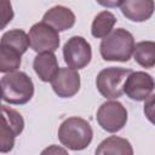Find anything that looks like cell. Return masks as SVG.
<instances>
[{
	"label": "cell",
	"instance_id": "1",
	"mask_svg": "<svg viewBox=\"0 0 155 155\" xmlns=\"http://www.w3.org/2000/svg\"><path fill=\"white\" fill-rule=\"evenodd\" d=\"M93 138V130L87 120L79 116L65 119L58 128V139L65 148L80 151L86 149Z\"/></svg>",
	"mask_w": 155,
	"mask_h": 155
},
{
	"label": "cell",
	"instance_id": "2",
	"mask_svg": "<svg viewBox=\"0 0 155 155\" xmlns=\"http://www.w3.org/2000/svg\"><path fill=\"white\" fill-rule=\"evenodd\" d=\"M134 44V38L128 30L116 28L102 39L99 52L104 61L127 62L132 57Z\"/></svg>",
	"mask_w": 155,
	"mask_h": 155
},
{
	"label": "cell",
	"instance_id": "21",
	"mask_svg": "<svg viewBox=\"0 0 155 155\" xmlns=\"http://www.w3.org/2000/svg\"><path fill=\"white\" fill-rule=\"evenodd\" d=\"M1 99H2V92H1V87H0V102H1Z\"/></svg>",
	"mask_w": 155,
	"mask_h": 155
},
{
	"label": "cell",
	"instance_id": "17",
	"mask_svg": "<svg viewBox=\"0 0 155 155\" xmlns=\"http://www.w3.org/2000/svg\"><path fill=\"white\" fill-rule=\"evenodd\" d=\"M134 61L143 68H153L155 65V42L150 40L139 41L134 44L133 48Z\"/></svg>",
	"mask_w": 155,
	"mask_h": 155
},
{
	"label": "cell",
	"instance_id": "6",
	"mask_svg": "<svg viewBox=\"0 0 155 155\" xmlns=\"http://www.w3.org/2000/svg\"><path fill=\"white\" fill-rule=\"evenodd\" d=\"M98 125L109 133L119 132L127 122V110L119 101H107L97 110Z\"/></svg>",
	"mask_w": 155,
	"mask_h": 155
},
{
	"label": "cell",
	"instance_id": "9",
	"mask_svg": "<svg viewBox=\"0 0 155 155\" xmlns=\"http://www.w3.org/2000/svg\"><path fill=\"white\" fill-rule=\"evenodd\" d=\"M154 79L145 71H132L124 84V93L132 101H145L154 91Z\"/></svg>",
	"mask_w": 155,
	"mask_h": 155
},
{
	"label": "cell",
	"instance_id": "18",
	"mask_svg": "<svg viewBox=\"0 0 155 155\" xmlns=\"http://www.w3.org/2000/svg\"><path fill=\"white\" fill-rule=\"evenodd\" d=\"M1 42H5L12 47H15L16 50H18L22 54L27 52L28 47H29V38L28 34L22 30V29H11L6 33H4V35L0 39Z\"/></svg>",
	"mask_w": 155,
	"mask_h": 155
},
{
	"label": "cell",
	"instance_id": "19",
	"mask_svg": "<svg viewBox=\"0 0 155 155\" xmlns=\"http://www.w3.org/2000/svg\"><path fill=\"white\" fill-rule=\"evenodd\" d=\"M12 4L8 0H0V30L4 29L13 19Z\"/></svg>",
	"mask_w": 155,
	"mask_h": 155
},
{
	"label": "cell",
	"instance_id": "20",
	"mask_svg": "<svg viewBox=\"0 0 155 155\" xmlns=\"http://www.w3.org/2000/svg\"><path fill=\"white\" fill-rule=\"evenodd\" d=\"M40 155H69V154L64 148L56 145V144H52V145H48L47 148H45L40 153Z\"/></svg>",
	"mask_w": 155,
	"mask_h": 155
},
{
	"label": "cell",
	"instance_id": "5",
	"mask_svg": "<svg viewBox=\"0 0 155 155\" xmlns=\"http://www.w3.org/2000/svg\"><path fill=\"white\" fill-rule=\"evenodd\" d=\"M133 70L121 67H109L102 69L96 78V86L98 92L108 98L116 99L124 94V84L127 76Z\"/></svg>",
	"mask_w": 155,
	"mask_h": 155
},
{
	"label": "cell",
	"instance_id": "15",
	"mask_svg": "<svg viewBox=\"0 0 155 155\" xmlns=\"http://www.w3.org/2000/svg\"><path fill=\"white\" fill-rule=\"evenodd\" d=\"M22 63V53L15 47L0 41V73L16 71Z\"/></svg>",
	"mask_w": 155,
	"mask_h": 155
},
{
	"label": "cell",
	"instance_id": "8",
	"mask_svg": "<svg viewBox=\"0 0 155 155\" xmlns=\"http://www.w3.org/2000/svg\"><path fill=\"white\" fill-rule=\"evenodd\" d=\"M29 46L38 53L41 52H54L61 44V38L57 30L48 24L38 22L29 29Z\"/></svg>",
	"mask_w": 155,
	"mask_h": 155
},
{
	"label": "cell",
	"instance_id": "12",
	"mask_svg": "<svg viewBox=\"0 0 155 155\" xmlns=\"http://www.w3.org/2000/svg\"><path fill=\"white\" fill-rule=\"evenodd\" d=\"M75 15L74 12L65 6L56 5L45 12L42 17V22L52 27L57 31H64L74 27L75 24Z\"/></svg>",
	"mask_w": 155,
	"mask_h": 155
},
{
	"label": "cell",
	"instance_id": "13",
	"mask_svg": "<svg viewBox=\"0 0 155 155\" xmlns=\"http://www.w3.org/2000/svg\"><path fill=\"white\" fill-rule=\"evenodd\" d=\"M33 68L38 78L44 82H51L53 76L59 70L58 61L53 52L38 53L34 58Z\"/></svg>",
	"mask_w": 155,
	"mask_h": 155
},
{
	"label": "cell",
	"instance_id": "7",
	"mask_svg": "<svg viewBox=\"0 0 155 155\" xmlns=\"http://www.w3.org/2000/svg\"><path fill=\"white\" fill-rule=\"evenodd\" d=\"M63 57L68 68L74 70L84 69L90 64L92 59L91 45L82 36H71L63 46Z\"/></svg>",
	"mask_w": 155,
	"mask_h": 155
},
{
	"label": "cell",
	"instance_id": "16",
	"mask_svg": "<svg viewBox=\"0 0 155 155\" xmlns=\"http://www.w3.org/2000/svg\"><path fill=\"white\" fill-rule=\"evenodd\" d=\"M116 21L117 19L113 12L108 10L101 11L93 18L91 25V34L97 39H104L113 30L114 25L116 24Z\"/></svg>",
	"mask_w": 155,
	"mask_h": 155
},
{
	"label": "cell",
	"instance_id": "3",
	"mask_svg": "<svg viewBox=\"0 0 155 155\" xmlns=\"http://www.w3.org/2000/svg\"><path fill=\"white\" fill-rule=\"evenodd\" d=\"M2 99L10 104H27L34 96L33 80L24 71H12L0 80Z\"/></svg>",
	"mask_w": 155,
	"mask_h": 155
},
{
	"label": "cell",
	"instance_id": "10",
	"mask_svg": "<svg viewBox=\"0 0 155 155\" xmlns=\"http://www.w3.org/2000/svg\"><path fill=\"white\" fill-rule=\"evenodd\" d=\"M80 75L78 70L71 68H59L57 74L51 80L53 92L61 98H70L80 90Z\"/></svg>",
	"mask_w": 155,
	"mask_h": 155
},
{
	"label": "cell",
	"instance_id": "14",
	"mask_svg": "<svg viewBox=\"0 0 155 155\" xmlns=\"http://www.w3.org/2000/svg\"><path fill=\"white\" fill-rule=\"evenodd\" d=\"M94 155H133V148L126 138L110 136L99 143Z\"/></svg>",
	"mask_w": 155,
	"mask_h": 155
},
{
	"label": "cell",
	"instance_id": "4",
	"mask_svg": "<svg viewBox=\"0 0 155 155\" xmlns=\"http://www.w3.org/2000/svg\"><path fill=\"white\" fill-rule=\"evenodd\" d=\"M24 130V119L16 109L0 104V153H10Z\"/></svg>",
	"mask_w": 155,
	"mask_h": 155
},
{
	"label": "cell",
	"instance_id": "11",
	"mask_svg": "<svg viewBox=\"0 0 155 155\" xmlns=\"http://www.w3.org/2000/svg\"><path fill=\"white\" fill-rule=\"evenodd\" d=\"M153 0H125L120 1V10L122 15L132 22H145L154 13Z\"/></svg>",
	"mask_w": 155,
	"mask_h": 155
}]
</instances>
